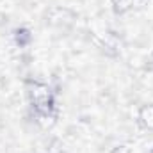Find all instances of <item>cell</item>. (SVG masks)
I'll return each instance as SVG.
<instances>
[{
    "instance_id": "2",
    "label": "cell",
    "mask_w": 153,
    "mask_h": 153,
    "mask_svg": "<svg viewBox=\"0 0 153 153\" xmlns=\"http://www.w3.org/2000/svg\"><path fill=\"white\" fill-rule=\"evenodd\" d=\"M114 4L117 11H125V9H128L134 4V0H114Z\"/></svg>"
},
{
    "instance_id": "1",
    "label": "cell",
    "mask_w": 153,
    "mask_h": 153,
    "mask_svg": "<svg viewBox=\"0 0 153 153\" xmlns=\"http://www.w3.org/2000/svg\"><path fill=\"white\" fill-rule=\"evenodd\" d=\"M141 121H143L144 126L153 128V105H148L141 111Z\"/></svg>"
},
{
    "instance_id": "3",
    "label": "cell",
    "mask_w": 153,
    "mask_h": 153,
    "mask_svg": "<svg viewBox=\"0 0 153 153\" xmlns=\"http://www.w3.org/2000/svg\"><path fill=\"white\" fill-rule=\"evenodd\" d=\"M112 153H132V148L128 144H123V146H117Z\"/></svg>"
}]
</instances>
